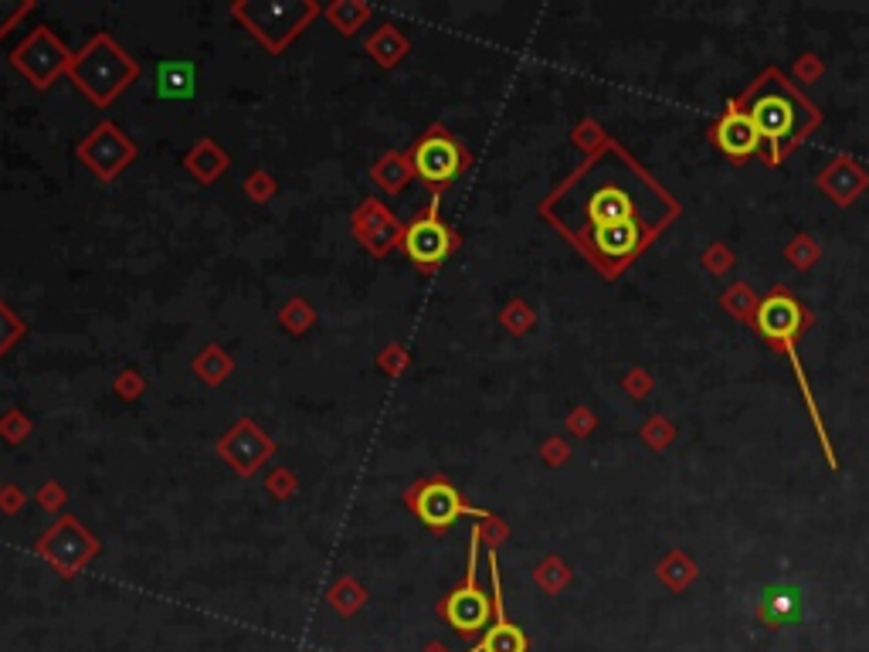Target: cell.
Listing matches in <instances>:
<instances>
[{
	"label": "cell",
	"instance_id": "52a82bcc",
	"mask_svg": "<svg viewBox=\"0 0 869 652\" xmlns=\"http://www.w3.org/2000/svg\"><path fill=\"white\" fill-rule=\"evenodd\" d=\"M805 612V598L798 585H771L757 602V619H761L768 629H785V625H795Z\"/></svg>",
	"mask_w": 869,
	"mask_h": 652
},
{
	"label": "cell",
	"instance_id": "277c9868",
	"mask_svg": "<svg viewBox=\"0 0 869 652\" xmlns=\"http://www.w3.org/2000/svg\"><path fill=\"white\" fill-rule=\"evenodd\" d=\"M489 615H493V605H489V598L476 588V581L472 578H469V585L452 591L449 602H445V619H449L459 632H466V636L483 632L489 625Z\"/></svg>",
	"mask_w": 869,
	"mask_h": 652
},
{
	"label": "cell",
	"instance_id": "6da1fadb",
	"mask_svg": "<svg viewBox=\"0 0 869 652\" xmlns=\"http://www.w3.org/2000/svg\"><path fill=\"white\" fill-rule=\"evenodd\" d=\"M747 116L754 119L761 140L771 143V163H778L781 157H785V150L798 140V133H802V126L808 119L802 102L791 96V92H781V89H768V92H761V96H754Z\"/></svg>",
	"mask_w": 869,
	"mask_h": 652
},
{
	"label": "cell",
	"instance_id": "5b68a950",
	"mask_svg": "<svg viewBox=\"0 0 869 652\" xmlns=\"http://www.w3.org/2000/svg\"><path fill=\"white\" fill-rule=\"evenodd\" d=\"M415 170L428 184H445L462 170V153L449 136H428L415 150Z\"/></svg>",
	"mask_w": 869,
	"mask_h": 652
},
{
	"label": "cell",
	"instance_id": "30bf717a",
	"mask_svg": "<svg viewBox=\"0 0 869 652\" xmlns=\"http://www.w3.org/2000/svg\"><path fill=\"white\" fill-rule=\"evenodd\" d=\"M588 218H591V228H601V225H618V221H632L639 218V214H635L632 197H628L622 187H601L588 201Z\"/></svg>",
	"mask_w": 869,
	"mask_h": 652
},
{
	"label": "cell",
	"instance_id": "ba28073f",
	"mask_svg": "<svg viewBox=\"0 0 869 652\" xmlns=\"http://www.w3.org/2000/svg\"><path fill=\"white\" fill-rule=\"evenodd\" d=\"M642 238H645V228L639 218L632 221H618V225H601V228H591V242L608 262H625L632 259L635 252L642 248Z\"/></svg>",
	"mask_w": 869,
	"mask_h": 652
},
{
	"label": "cell",
	"instance_id": "8fae6325",
	"mask_svg": "<svg viewBox=\"0 0 869 652\" xmlns=\"http://www.w3.org/2000/svg\"><path fill=\"white\" fill-rule=\"evenodd\" d=\"M499 622L479 642V652H527V636L513 622L503 619V608H496Z\"/></svg>",
	"mask_w": 869,
	"mask_h": 652
},
{
	"label": "cell",
	"instance_id": "9c48e42d",
	"mask_svg": "<svg viewBox=\"0 0 869 652\" xmlns=\"http://www.w3.org/2000/svg\"><path fill=\"white\" fill-rule=\"evenodd\" d=\"M415 510L428 527H449L455 517H462L459 489L449 486V483H428L425 489H421Z\"/></svg>",
	"mask_w": 869,
	"mask_h": 652
},
{
	"label": "cell",
	"instance_id": "8992f818",
	"mask_svg": "<svg viewBox=\"0 0 869 652\" xmlns=\"http://www.w3.org/2000/svg\"><path fill=\"white\" fill-rule=\"evenodd\" d=\"M713 136H717V147L724 150L730 160L754 157L764 143L761 133H757V126H754V119L734 106H730V113H724V119L717 123V130H713Z\"/></svg>",
	"mask_w": 869,
	"mask_h": 652
},
{
	"label": "cell",
	"instance_id": "7a4b0ae2",
	"mask_svg": "<svg viewBox=\"0 0 869 652\" xmlns=\"http://www.w3.org/2000/svg\"><path fill=\"white\" fill-rule=\"evenodd\" d=\"M757 330H761L768 340L785 343V347H788V357H791V364H795V377H798V384H802V391H805V398H808L812 418L819 422V411H815V398L808 394L805 371H802V364H798V357H795V337H798V330H802V306H798V299L795 296H785V293H774V296L764 299L761 310H757Z\"/></svg>",
	"mask_w": 869,
	"mask_h": 652
},
{
	"label": "cell",
	"instance_id": "3957f363",
	"mask_svg": "<svg viewBox=\"0 0 869 652\" xmlns=\"http://www.w3.org/2000/svg\"><path fill=\"white\" fill-rule=\"evenodd\" d=\"M404 252L418 265H438L452 252V235L445 231L442 221L435 218V211H428L425 218L408 228V235H404Z\"/></svg>",
	"mask_w": 869,
	"mask_h": 652
}]
</instances>
